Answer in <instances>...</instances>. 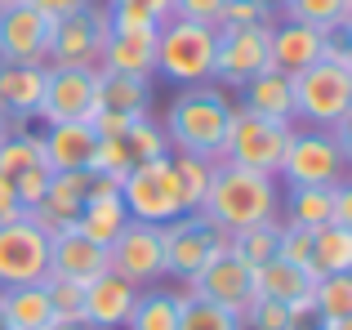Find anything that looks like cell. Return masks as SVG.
<instances>
[{"mask_svg": "<svg viewBox=\"0 0 352 330\" xmlns=\"http://www.w3.org/2000/svg\"><path fill=\"white\" fill-rule=\"evenodd\" d=\"M232 98L228 89L214 85H183L170 98V112H165L161 130L170 152L183 157H201V161H223L228 148V125H232Z\"/></svg>", "mask_w": 352, "mask_h": 330, "instance_id": "6da1fadb", "label": "cell"}, {"mask_svg": "<svg viewBox=\"0 0 352 330\" xmlns=\"http://www.w3.org/2000/svg\"><path fill=\"white\" fill-rule=\"evenodd\" d=\"M276 206H281V197H276L272 174L245 170V165H236V161H219L214 179H210V192H206V201H201V214H210L232 236L241 228L272 223Z\"/></svg>", "mask_w": 352, "mask_h": 330, "instance_id": "7a4b0ae2", "label": "cell"}, {"mask_svg": "<svg viewBox=\"0 0 352 330\" xmlns=\"http://www.w3.org/2000/svg\"><path fill=\"white\" fill-rule=\"evenodd\" d=\"M214 45L219 32L210 23L165 18L156 32V76L170 85H210L214 80Z\"/></svg>", "mask_w": 352, "mask_h": 330, "instance_id": "3957f363", "label": "cell"}, {"mask_svg": "<svg viewBox=\"0 0 352 330\" xmlns=\"http://www.w3.org/2000/svg\"><path fill=\"white\" fill-rule=\"evenodd\" d=\"M161 241H165V277H174L179 286L197 281L201 268H210L228 250V232L201 210H188V214L161 223Z\"/></svg>", "mask_w": 352, "mask_h": 330, "instance_id": "277c9868", "label": "cell"}, {"mask_svg": "<svg viewBox=\"0 0 352 330\" xmlns=\"http://www.w3.org/2000/svg\"><path fill=\"white\" fill-rule=\"evenodd\" d=\"M120 201H125L129 219H143V223H170V219L188 214L170 152L156 157V161L134 165V170L120 179Z\"/></svg>", "mask_w": 352, "mask_h": 330, "instance_id": "5b68a950", "label": "cell"}, {"mask_svg": "<svg viewBox=\"0 0 352 330\" xmlns=\"http://www.w3.org/2000/svg\"><path fill=\"white\" fill-rule=\"evenodd\" d=\"M348 174L352 170H348V161L339 157L330 130H317V125L290 130L281 170H276V179H281L285 188H339Z\"/></svg>", "mask_w": 352, "mask_h": 330, "instance_id": "8992f818", "label": "cell"}, {"mask_svg": "<svg viewBox=\"0 0 352 330\" xmlns=\"http://www.w3.org/2000/svg\"><path fill=\"white\" fill-rule=\"evenodd\" d=\"M344 112H352V72L335 58H317L294 76V121L330 130Z\"/></svg>", "mask_w": 352, "mask_h": 330, "instance_id": "52a82bcc", "label": "cell"}, {"mask_svg": "<svg viewBox=\"0 0 352 330\" xmlns=\"http://www.w3.org/2000/svg\"><path fill=\"white\" fill-rule=\"evenodd\" d=\"M107 14L103 0H89L76 14H63L50 23V54L45 67H98L103 58V41H107Z\"/></svg>", "mask_w": 352, "mask_h": 330, "instance_id": "ba28073f", "label": "cell"}, {"mask_svg": "<svg viewBox=\"0 0 352 330\" xmlns=\"http://www.w3.org/2000/svg\"><path fill=\"white\" fill-rule=\"evenodd\" d=\"M290 130H294V121H272V116H254L245 107H232L223 161H236L245 170H258V174H272L276 179L285 143H290Z\"/></svg>", "mask_w": 352, "mask_h": 330, "instance_id": "9c48e42d", "label": "cell"}, {"mask_svg": "<svg viewBox=\"0 0 352 330\" xmlns=\"http://www.w3.org/2000/svg\"><path fill=\"white\" fill-rule=\"evenodd\" d=\"M107 272L134 281L138 290L156 286L165 277V241H161V223H143L129 219L116 232V241L107 245Z\"/></svg>", "mask_w": 352, "mask_h": 330, "instance_id": "30bf717a", "label": "cell"}, {"mask_svg": "<svg viewBox=\"0 0 352 330\" xmlns=\"http://www.w3.org/2000/svg\"><path fill=\"white\" fill-rule=\"evenodd\" d=\"M50 277V232L32 219L0 223V290L9 286H36Z\"/></svg>", "mask_w": 352, "mask_h": 330, "instance_id": "8fae6325", "label": "cell"}, {"mask_svg": "<svg viewBox=\"0 0 352 330\" xmlns=\"http://www.w3.org/2000/svg\"><path fill=\"white\" fill-rule=\"evenodd\" d=\"M98 112V67H45L41 121H94Z\"/></svg>", "mask_w": 352, "mask_h": 330, "instance_id": "7c38bea8", "label": "cell"}, {"mask_svg": "<svg viewBox=\"0 0 352 330\" xmlns=\"http://www.w3.org/2000/svg\"><path fill=\"white\" fill-rule=\"evenodd\" d=\"M219 45H214V80L223 89H241L250 76L267 67V36L272 23H254V27H214Z\"/></svg>", "mask_w": 352, "mask_h": 330, "instance_id": "4fadbf2b", "label": "cell"}, {"mask_svg": "<svg viewBox=\"0 0 352 330\" xmlns=\"http://www.w3.org/2000/svg\"><path fill=\"white\" fill-rule=\"evenodd\" d=\"M156 23H138V18L112 14L107 23V41H103V58L98 67L107 72H125V76H156Z\"/></svg>", "mask_w": 352, "mask_h": 330, "instance_id": "5bb4252c", "label": "cell"}, {"mask_svg": "<svg viewBox=\"0 0 352 330\" xmlns=\"http://www.w3.org/2000/svg\"><path fill=\"white\" fill-rule=\"evenodd\" d=\"M188 295H197V299H210V304H219V308H228V313H245L250 304H254V295H258V286H254V268H250L245 259H236L232 250H223L210 268H201V277L197 281H188Z\"/></svg>", "mask_w": 352, "mask_h": 330, "instance_id": "9a60e30c", "label": "cell"}, {"mask_svg": "<svg viewBox=\"0 0 352 330\" xmlns=\"http://www.w3.org/2000/svg\"><path fill=\"white\" fill-rule=\"evenodd\" d=\"M50 54V18L27 0L0 9V63H45Z\"/></svg>", "mask_w": 352, "mask_h": 330, "instance_id": "2e32d148", "label": "cell"}, {"mask_svg": "<svg viewBox=\"0 0 352 330\" xmlns=\"http://www.w3.org/2000/svg\"><path fill=\"white\" fill-rule=\"evenodd\" d=\"M317 58H326V32L308 23H290V18H272V36H267V67L299 76Z\"/></svg>", "mask_w": 352, "mask_h": 330, "instance_id": "e0dca14e", "label": "cell"}, {"mask_svg": "<svg viewBox=\"0 0 352 330\" xmlns=\"http://www.w3.org/2000/svg\"><path fill=\"white\" fill-rule=\"evenodd\" d=\"M103 272H107V245L89 241L76 223L50 236V277L89 286V281H98Z\"/></svg>", "mask_w": 352, "mask_h": 330, "instance_id": "ac0fdd59", "label": "cell"}, {"mask_svg": "<svg viewBox=\"0 0 352 330\" xmlns=\"http://www.w3.org/2000/svg\"><path fill=\"white\" fill-rule=\"evenodd\" d=\"M89 183H94L89 170H54L45 201L36 210H27V219H32L36 228H45L50 236L63 232V228H72L76 214H80V206H85V197H89Z\"/></svg>", "mask_w": 352, "mask_h": 330, "instance_id": "d6986e66", "label": "cell"}, {"mask_svg": "<svg viewBox=\"0 0 352 330\" xmlns=\"http://www.w3.org/2000/svg\"><path fill=\"white\" fill-rule=\"evenodd\" d=\"M45 63H0V112L9 125L41 121Z\"/></svg>", "mask_w": 352, "mask_h": 330, "instance_id": "ffe728a7", "label": "cell"}, {"mask_svg": "<svg viewBox=\"0 0 352 330\" xmlns=\"http://www.w3.org/2000/svg\"><path fill=\"white\" fill-rule=\"evenodd\" d=\"M138 304V286L116 272H103L85 286V330H125Z\"/></svg>", "mask_w": 352, "mask_h": 330, "instance_id": "44dd1931", "label": "cell"}, {"mask_svg": "<svg viewBox=\"0 0 352 330\" xmlns=\"http://www.w3.org/2000/svg\"><path fill=\"white\" fill-rule=\"evenodd\" d=\"M254 286L263 299H276V304H290L299 317H308L312 322V286H317V277H312L308 268H299V263L290 259H267L254 268Z\"/></svg>", "mask_w": 352, "mask_h": 330, "instance_id": "7402d4cb", "label": "cell"}, {"mask_svg": "<svg viewBox=\"0 0 352 330\" xmlns=\"http://www.w3.org/2000/svg\"><path fill=\"white\" fill-rule=\"evenodd\" d=\"M125 223H129V210H125V201H120V183L94 179V183H89L85 206H80V214H76V228L89 236V241L112 245L116 232H120Z\"/></svg>", "mask_w": 352, "mask_h": 330, "instance_id": "603a6c76", "label": "cell"}, {"mask_svg": "<svg viewBox=\"0 0 352 330\" xmlns=\"http://www.w3.org/2000/svg\"><path fill=\"white\" fill-rule=\"evenodd\" d=\"M41 143H45V165L50 170H85L89 157H94L98 134L89 121H58V125H45Z\"/></svg>", "mask_w": 352, "mask_h": 330, "instance_id": "cb8c5ba5", "label": "cell"}, {"mask_svg": "<svg viewBox=\"0 0 352 330\" xmlns=\"http://www.w3.org/2000/svg\"><path fill=\"white\" fill-rule=\"evenodd\" d=\"M241 107L254 116H272V121H294V76L263 67L241 85Z\"/></svg>", "mask_w": 352, "mask_h": 330, "instance_id": "d4e9b609", "label": "cell"}, {"mask_svg": "<svg viewBox=\"0 0 352 330\" xmlns=\"http://www.w3.org/2000/svg\"><path fill=\"white\" fill-rule=\"evenodd\" d=\"M0 322H5V330H45V326H54V304H50L45 281L0 290Z\"/></svg>", "mask_w": 352, "mask_h": 330, "instance_id": "484cf974", "label": "cell"}, {"mask_svg": "<svg viewBox=\"0 0 352 330\" xmlns=\"http://www.w3.org/2000/svg\"><path fill=\"white\" fill-rule=\"evenodd\" d=\"M147 107H152V80L147 76H125V72L98 67V112L147 116Z\"/></svg>", "mask_w": 352, "mask_h": 330, "instance_id": "4316f807", "label": "cell"}, {"mask_svg": "<svg viewBox=\"0 0 352 330\" xmlns=\"http://www.w3.org/2000/svg\"><path fill=\"white\" fill-rule=\"evenodd\" d=\"M312 277H330V272H352V232L344 223H321L312 228V254H308Z\"/></svg>", "mask_w": 352, "mask_h": 330, "instance_id": "83f0119b", "label": "cell"}, {"mask_svg": "<svg viewBox=\"0 0 352 330\" xmlns=\"http://www.w3.org/2000/svg\"><path fill=\"white\" fill-rule=\"evenodd\" d=\"M183 313V290H138V304L129 313L125 330H179Z\"/></svg>", "mask_w": 352, "mask_h": 330, "instance_id": "f1b7e54d", "label": "cell"}, {"mask_svg": "<svg viewBox=\"0 0 352 330\" xmlns=\"http://www.w3.org/2000/svg\"><path fill=\"white\" fill-rule=\"evenodd\" d=\"M285 219L281 223L294 228H321L335 219V188H285Z\"/></svg>", "mask_w": 352, "mask_h": 330, "instance_id": "f546056e", "label": "cell"}, {"mask_svg": "<svg viewBox=\"0 0 352 330\" xmlns=\"http://www.w3.org/2000/svg\"><path fill=\"white\" fill-rule=\"evenodd\" d=\"M339 317H352V272H330L312 286V322L326 326Z\"/></svg>", "mask_w": 352, "mask_h": 330, "instance_id": "4dcf8cb0", "label": "cell"}, {"mask_svg": "<svg viewBox=\"0 0 352 330\" xmlns=\"http://www.w3.org/2000/svg\"><path fill=\"white\" fill-rule=\"evenodd\" d=\"M41 161H45V143H41V134H32L27 125H14V130L0 139V174L14 179L18 170L41 165Z\"/></svg>", "mask_w": 352, "mask_h": 330, "instance_id": "1f68e13d", "label": "cell"}, {"mask_svg": "<svg viewBox=\"0 0 352 330\" xmlns=\"http://www.w3.org/2000/svg\"><path fill=\"white\" fill-rule=\"evenodd\" d=\"M281 18L321 27V32H335V27L348 23V0H285V5H281Z\"/></svg>", "mask_w": 352, "mask_h": 330, "instance_id": "d6a6232c", "label": "cell"}, {"mask_svg": "<svg viewBox=\"0 0 352 330\" xmlns=\"http://www.w3.org/2000/svg\"><path fill=\"white\" fill-rule=\"evenodd\" d=\"M308 317H299L290 304H276V299L254 295V304L241 313V330H303Z\"/></svg>", "mask_w": 352, "mask_h": 330, "instance_id": "836d02e7", "label": "cell"}, {"mask_svg": "<svg viewBox=\"0 0 352 330\" xmlns=\"http://www.w3.org/2000/svg\"><path fill=\"white\" fill-rule=\"evenodd\" d=\"M276 223H281V219H272V223H254V228H241V232L228 236V250H232L236 259H245L250 268L267 263L276 254Z\"/></svg>", "mask_w": 352, "mask_h": 330, "instance_id": "e575fe53", "label": "cell"}, {"mask_svg": "<svg viewBox=\"0 0 352 330\" xmlns=\"http://www.w3.org/2000/svg\"><path fill=\"white\" fill-rule=\"evenodd\" d=\"M174 161V174H179V188H183V206L188 210H201L210 192V179H214V165L219 161H201V157H183V152H170Z\"/></svg>", "mask_w": 352, "mask_h": 330, "instance_id": "d590c367", "label": "cell"}, {"mask_svg": "<svg viewBox=\"0 0 352 330\" xmlns=\"http://www.w3.org/2000/svg\"><path fill=\"white\" fill-rule=\"evenodd\" d=\"M179 330H241V317L228 313V308H219V304H210V299H197V295L183 290Z\"/></svg>", "mask_w": 352, "mask_h": 330, "instance_id": "8d00e7d4", "label": "cell"}, {"mask_svg": "<svg viewBox=\"0 0 352 330\" xmlns=\"http://www.w3.org/2000/svg\"><path fill=\"white\" fill-rule=\"evenodd\" d=\"M120 139H125V148H129V157H134V165L156 161V157H165V152H170L165 130L152 121V116H134V121H129V130L120 134Z\"/></svg>", "mask_w": 352, "mask_h": 330, "instance_id": "74e56055", "label": "cell"}, {"mask_svg": "<svg viewBox=\"0 0 352 330\" xmlns=\"http://www.w3.org/2000/svg\"><path fill=\"white\" fill-rule=\"evenodd\" d=\"M45 290H50V304H54V322L85 330V286L63 281V277H45Z\"/></svg>", "mask_w": 352, "mask_h": 330, "instance_id": "f35d334b", "label": "cell"}, {"mask_svg": "<svg viewBox=\"0 0 352 330\" xmlns=\"http://www.w3.org/2000/svg\"><path fill=\"white\" fill-rule=\"evenodd\" d=\"M50 165H27V170H18L14 174V192H18V201H23V210H36L45 201V192H50Z\"/></svg>", "mask_w": 352, "mask_h": 330, "instance_id": "ab89813d", "label": "cell"}, {"mask_svg": "<svg viewBox=\"0 0 352 330\" xmlns=\"http://www.w3.org/2000/svg\"><path fill=\"white\" fill-rule=\"evenodd\" d=\"M308 254H312V232L308 228L276 223V259H290V263H299V268H308Z\"/></svg>", "mask_w": 352, "mask_h": 330, "instance_id": "60d3db41", "label": "cell"}, {"mask_svg": "<svg viewBox=\"0 0 352 330\" xmlns=\"http://www.w3.org/2000/svg\"><path fill=\"white\" fill-rule=\"evenodd\" d=\"M107 14H125V18H138V23H156L161 27L170 18L174 0H103Z\"/></svg>", "mask_w": 352, "mask_h": 330, "instance_id": "b9f144b4", "label": "cell"}, {"mask_svg": "<svg viewBox=\"0 0 352 330\" xmlns=\"http://www.w3.org/2000/svg\"><path fill=\"white\" fill-rule=\"evenodd\" d=\"M276 14H267V9H258L254 0H228L223 9H219V23L214 27H254V23H272Z\"/></svg>", "mask_w": 352, "mask_h": 330, "instance_id": "7bdbcfd3", "label": "cell"}, {"mask_svg": "<svg viewBox=\"0 0 352 330\" xmlns=\"http://www.w3.org/2000/svg\"><path fill=\"white\" fill-rule=\"evenodd\" d=\"M228 0H174L170 18H188V23H219V9H223Z\"/></svg>", "mask_w": 352, "mask_h": 330, "instance_id": "ee69618b", "label": "cell"}, {"mask_svg": "<svg viewBox=\"0 0 352 330\" xmlns=\"http://www.w3.org/2000/svg\"><path fill=\"white\" fill-rule=\"evenodd\" d=\"M27 210H23V201H18V192H14V179L9 174H0V223H14V219H23Z\"/></svg>", "mask_w": 352, "mask_h": 330, "instance_id": "f6af8a7d", "label": "cell"}, {"mask_svg": "<svg viewBox=\"0 0 352 330\" xmlns=\"http://www.w3.org/2000/svg\"><path fill=\"white\" fill-rule=\"evenodd\" d=\"M330 139H335L339 157H344V161H348V170H352V112H344L335 125H330Z\"/></svg>", "mask_w": 352, "mask_h": 330, "instance_id": "bcb514c9", "label": "cell"}, {"mask_svg": "<svg viewBox=\"0 0 352 330\" xmlns=\"http://www.w3.org/2000/svg\"><path fill=\"white\" fill-rule=\"evenodd\" d=\"M27 5H32V9H41V14L54 23V18H63V14H76V9H85L89 0H27Z\"/></svg>", "mask_w": 352, "mask_h": 330, "instance_id": "7dc6e473", "label": "cell"}, {"mask_svg": "<svg viewBox=\"0 0 352 330\" xmlns=\"http://www.w3.org/2000/svg\"><path fill=\"white\" fill-rule=\"evenodd\" d=\"M335 223H344L352 232V174L335 188Z\"/></svg>", "mask_w": 352, "mask_h": 330, "instance_id": "c3c4849f", "label": "cell"}, {"mask_svg": "<svg viewBox=\"0 0 352 330\" xmlns=\"http://www.w3.org/2000/svg\"><path fill=\"white\" fill-rule=\"evenodd\" d=\"M335 63H344V67L352 72V23L339 27V54H335Z\"/></svg>", "mask_w": 352, "mask_h": 330, "instance_id": "681fc988", "label": "cell"}, {"mask_svg": "<svg viewBox=\"0 0 352 330\" xmlns=\"http://www.w3.org/2000/svg\"><path fill=\"white\" fill-rule=\"evenodd\" d=\"M254 5H258V9H267V14H281L285 0H254Z\"/></svg>", "mask_w": 352, "mask_h": 330, "instance_id": "f907efd6", "label": "cell"}, {"mask_svg": "<svg viewBox=\"0 0 352 330\" xmlns=\"http://www.w3.org/2000/svg\"><path fill=\"white\" fill-rule=\"evenodd\" d=\"M321 326V322H317ZM326 330H352V317H339V322H326Z\"/></svg>", "mask_w": 352, "mask_h": 330, "instance_id": "816d5d0a", "label": "cell"}, {"mask_svg": "<svg viewBox=\"0 0 352 330\" xmlns=\"http://www.w3.org/2000/svg\"><path fill=\"white\" fill-rule=\"evenodd\" d=\"M9 130H14V125H9V121H5V112H0V139H5Z\"/></svg>", "mask_w": 352, "mask_h": 330, "instance_id": "f5cc1de1", "label": "cell"}, {"mask_svg": "<svg viewBox=\"0 0 352 330\" xmlns=\"http://www.w3.org/2000/svg\"><path fill=\"white\" fill-rule=\"evenodd\" d=\"M45 330H80V326H63V322H54V326H45Z\"/></svg>", "mask_w": 352, "mask_h": 330, "instance_id": "db71d44e", "label": "cell"}, {"mask_svg": "<svg viewBox=\"0 0 352 330\" xmlns=\"http://www.w3.org/2000/svg\"><path fill=\"white\" fill-rule=\"evenodd\" d=\"M303 330H326V326H317V322H308V326H303Z\"/></svg>", "mask_w": 352, "mask_h": 330, "instance_id": "11a10c76", "label": "cell"}, {"mask_svg": "<svg viewBox=\"0 0 352 330\" xmlns=\"http://www.w3.org/2000/svg\"><path fill=\"white\" fill-rule=\"evenodd\" d=\"M5 5H18V0H0V9H5Z\"/></svg>", "mask_w": 352, "mask_h": 330, "instance_id": "9f6ffc18", "label": "cell"}, {"mask_svg": "<svg viewBox=\"0 0 352 330\" xmlns=\"http://www.w3.org/2000/svg\"><path fill=\"white\" fill-rule=\"evenodd\" d=\"M348 23H352V0H348Z\"/></svg>", "mask_w": 352, "mask_h": 330, "instance_id": "6f0895ef", "label": "cell"}, {"mask_svg": "<svg viewBox=\"0 0 352 330\" xmlns=\"http://www.w3.org/2000/svg\"><path fill=\"white\" fill-rule=\"evenodd\" d=\"M0 330H5V322H0Z\"/></svg>", "mask_w": 352, "mask_h": 330, "instance_id": "680465c9", "label": "cell"}]
</instances>
